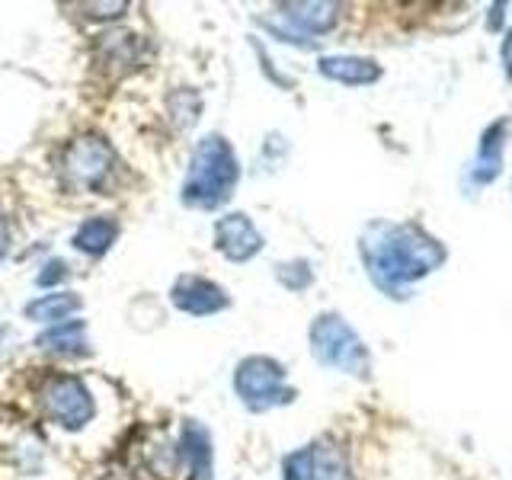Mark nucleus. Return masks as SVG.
<instances>
[{
  "label": "nucleus",
  "instance_id": "obj_1",
  "mask_svg": "<svg viewBox=\"0 0 512 480\" xmlns=\"http://www.w3.org/2000/svg\"><path fill=\"white\" fill-rule=\"evenodd\" d=\"M362 256L381 288L397 292L400 285L426 276L445 260V250L432 237L416 228H388L378 224L368 234V244H362Z\"/></svg>",
  "mask_w": 512,
  "mask_h": 480
},
{
  "label": "nucleus",
  "instance_id": "obj_2",
  "mask_svg": "<svg viewBox=\"0 0 512 480\" xmlns=\"http://www.w3.org/2000/svg\"><path fill=\"white\" fill-rule=\"evenodd\" d=\"M237 157L221 135H208L192 151V164L183 183V202L192 208H218L237 186Z\"/></svg>",
  "mask_w": 512,
  "mask_h": 480
},
{
  "label": "nucleus",
  "instance_id": "obj_3",
  "mask_svg": "<svg viewBox=\"0 0 512 480\" xmlns=\"http://www.w3.org/2000/svg\"><path fill=\"white\" fill-rule=\"evenodd\" d=\"M311 349L324 365L343 368L349 375H362L368 368V352L359 343V336L346 327L343 317H333V314L320 317L311 327Z\"/></svg>",
  "mask_w": 512,
  "mask_h": 480
},
{
  "label": "nucleus",
  "instance_id": "obj_4",
  "mask_svg": "<svg viewBox=\"0 0 512 480\" xmlns=\"http://www.w3.org/2000/svg\"><path fill=\"white\" fill-rule=\"evenodd\" d=\"M39 404L52 423L64 429H84L93 420V397L87 384L74 375H55L42 384Z\"/></svg>",
  "mask_w": 512,
  "mask_h": 480
},
{
  "label": "nucleus",
  "instance_id": "obj_5",
  "mask_svg": "<svg viewBox=\"0 0 512 480\" xmlns=\"http://www.w3.org/2000/svg\"><path fill=\"white\" fill-rule=\"evenodd\" d=\"M112 164H116V154L96 135L74 138L61 154V173L68 176V183L84 189H100L112 173Z\"/></svg>",
  "mask_w": 512,
  "mask_h": 480
},
{
  "label": "nucleus",
  "instance_id": "obj_6",
  "mask_svg": "<svg viewBox=\"0 0 512 480\" xmlns=\"http://www.w3.org/2000/svg\"><path fill=\"white\" fill-rule=\"evenodd\" d=\"M234 388L250 410H269L292 400V391L282 388V365L272 359H247L234 375Z\"/></svg>",
  "mask_w": 512,
  "mask_h": 480
},
{
  "label": "nucleus",
  "instance_id": "obj_7",
  "mask_svg": "<svg viewBox=\"0 0 512 480\" xmlns=\"http://www.w3.org/2000/svg\"><path fill=\"white\" fill-rule=\"evenodd\" d=\"M285 480H349V468L336 448L308 445L285 458Z\"/></svg>",
  "mask_w": 512,
  "mask_h": 480
},
{
  "label": "nucleus",
  "instance_id": "obj_8",
  "mask_svg": "<svg viewBox=\"0 0 512 480\" xmlns=\"http://www.w3.org/2000/svg\"><path fill=\"white\" fill-rule=\"evenodd\" d=\"M215 244L224 256H228V260L244 263L253 253H260L263 237L253 228V221L247 215L237 212V215H228L215 224Z\"/></svg>",
  "mask_w": 512,
  "mask_h": 480
},
{
  "label": "nucleus",
  "instance_id": "obj_9",
  "mask_svg": "<svg viewBox=\"0 0 512 480\" xmlns=\"http://www.w3.org/2000/svg\"><path fill=\"white\" fill-rule=\"evenodd\" d=\"M173 304L186 314H196V317H205V314H215L221 308H228V295L221 292L215 282L208 279H199V276H183L180 282L173 285Z\"/></svg>",
  "mask_w": 512,
  "mask_h": 480
},
{
  "label": "nucleus",
  "instance_id": "obj_10",
  "mask_svg": "<svg viewBox=\"0 0 512 480\" xmlns=\"http://www.w3.org/2000/svg\"><path fill=\"white\" fill-rule=\"evenodd\" d=\"M116 237H119V224L112 218L96 215V218H87L74 231V250L87 253V256H103L112 244H116Z\"/></svg>",
  "mask_w": 512,
  "mask_h": 480
},
{
  "label": "nucleus",
  "instance_id": "obj_11",
  "mask_svg": "<svg viewBox=\"0 0 512 480\" xmlns=\"http://www.w3.org/2000/svg\"><path fill=\"white\" fill-rule=\"evenodd\" d=\"M503 135H506V119H500L493 128H487L484 144H480V154L471 167V180L477 186H484L490 180H496L500 173V160H503Z\"/></svg>",
  "mask_w": 512,
  "mask_h": 480
},
{
  "label": "nucleus",
  "instance_id": "obj_12",
  "mask_svg": "<svg viewBox=\"0 0 512 480\" xmlns=\"http://www.w3.org/2000/svg\"><path fill=\"white\" fill-rule=\"evenodd\" d=\"M80 311V298L74 292H52V295H39L36 301L26 304V317L39 320V324H61L71 314Z\"/></svg>",
  "mask_w": 512,
  "mask_h": 480
},
{
  "label": "nucleus",
  "instance_id": "obj_13",
  "mask_svg": "<svg viewBox=\"0 0 512 480\" xmlns=\"http://www.w3.org/2000/svg\"><path fill=\"white\" fill-rule=\"evenodd\" d=\"M183 458L192 477L208 480V474H212V442H208V432L196 423H186L183 429Z\"/></svg>",
  "mask_w": 512,
  "mask_h": 480
},
{
  "label": "nucleus",
  "instance_id": "obj_14",
  "mask_svg": "<svg viewBox=\"0 0 512 480\" xmlns=\"http://www.w3.org/2000/svg\"><path fill=\"white\" fill-rule=\"evenodd\" d=\"M39 349L45 352H84L87 349V327L84 320H61L39 336Z\"/></svg>",
  "mask_w": 512,
  "mask_h": 480
},
{
  "label": "nucleus",
  "instance_id": "obj_15",
  "mask_svg": "<svg viewBox=\"0 0 512 480\" xmlns=\"http://www.w3.org/2000/svg\"><path fill=\"white\" fill-rule=\"evenodd\" d=\"M320 71L330 80H340V84H372L381 74L378 64L365 58H324L320 61Z\"/></svg>",
  "mask_w": 512,
  "mask_h": 480
},
{
  "label": "nucleus",
  "instance_id": "obj_16",
  "mask_svg": "<svg viewBox=\"0 0 512 480\" xmlns=\"http://www.w3.org/2000/svg\"><path fill=\"white\" fill-rule=\"evenodd\" d=\"M292 13H285L288 20L298 23L301 29H308V32H324L333 26L336 20V7L333 4H295V7H288Z\"/></svg>",
  "mask_w": 512,
  "mask_h": 480
},
{
  "label": "nucleus",
  "instance_id": "obj_17",
  "mask_svg": "<svg viewBox=\"0 0 512 480\" xmlns=\"http://www.w3.org/2000/svg\"><path fill=\"white\" fill-rule=\"evenodd\" d=\"M84 10H96L93 16L96 20H112V16H119V13H125L128 10V4H84Z\"/></svg>",
  "mask_w": 512,
  "mask_h": 480
},
{
  "label": "nucleus",
  "instance_id": "obj_18",
  "mask_svg": "<svg viewBox=\"0 0 512 480\" xmlns=\"http://www.w3.org/2000/svg\"><path fill=\"white\" fill-rule=\"evenodd\" d=\"M45 269H48V272H42V276H39V285H55L58 279H64V276H68V272H64V263H61V260L48 263Z\"/></svg>",
  "mask_w": 512,
  "mask_h": 480
},
{
  "label": "nucleus",
  "instance_id": "obj_19",
  "mask_svg": "<svg viewBox=\"0 0 512 480\" xmlns=\"http://www.w3.org/2000/svg\"><path fill=\"white\" fill-rule=\"evenodd\" d=\"M503 64H506V74L512 80V32H509L506 42H503Z\"/></svg>",
  "mask_w": 512,
  "mask_h": 480
},
{
  "label": "nucleus",
  "instance_id": "obj_20",
  "mask_svg": "<svg viewBox=\"0 0 512 480\" xmlns=\"http://www.w3.org/2000/svg\"><path fill=\"white\" fill-rule=\"evenodd\" d=\"M7 250H10V234H7V224L0 221V260L7 256Z\"/></svg>",
  "mask_w": 512,
  "mask_h": 480
}]
</instances>
